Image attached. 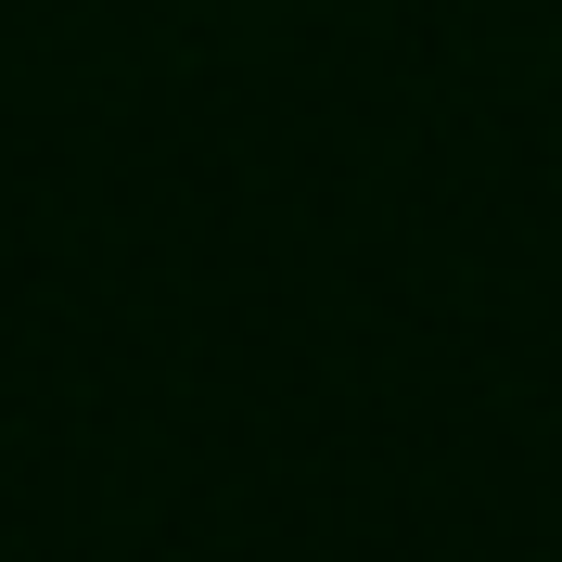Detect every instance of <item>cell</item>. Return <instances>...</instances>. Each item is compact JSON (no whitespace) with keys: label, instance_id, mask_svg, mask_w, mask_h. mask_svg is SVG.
<instances>
[]
</instances>
